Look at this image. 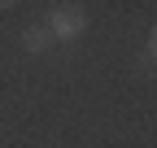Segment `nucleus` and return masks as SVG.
Returning a JSON list of instances; mask_svg holds the SVG:
<instances>
[{"label":"nucleus","mask_w":157,"mask_h":148,"mask_svg":"<svg viewBox=\"0 0 157 148\" xmlns=\"http://www.w3.org/2000/svg\"><path fill=\"white\" fill-rule=\"evenodd\" d=\"M44 31L52 35V44H74V39H83V31H87V9H83V5H52Z\"/></svg>","instance_id":"obj_1"},{"label":"nucleus","mask_w":157,"mask_h":148,"mask_svg":"<svg viewBox=\"0 0 157 148\" xmlns=\"http://www.w3.org/2000/svg\"><path fill=\"white\" fill-rule=\"evenodd\" d=\"M22 48H26V52H48V48H52V35H48L44 26H26V31H22Z\"/></svg>","instance_id":"obj_2"},{"label":"nucleus","mask_w":157,"mask_h":148,"mask_svg":"<svg viewBox=\"0 0 157 148\" xmlns=\"http://www.w3.org/2000/svg\"><path fill=\"white\" fill-rule=\"evenodd\" d=\"M148 61H157V22H153V31H148Z\"/></svg>","instance_id":"obj_3"}]
</instances>
